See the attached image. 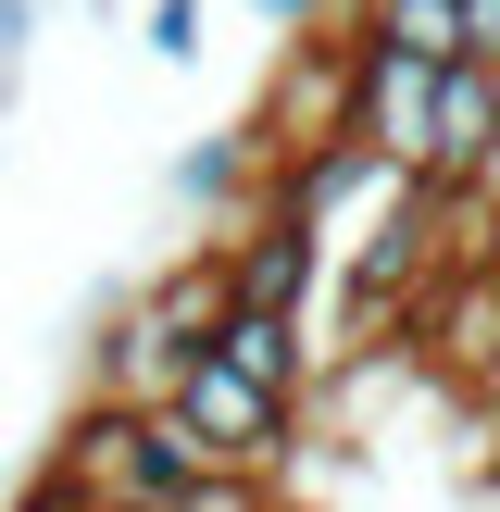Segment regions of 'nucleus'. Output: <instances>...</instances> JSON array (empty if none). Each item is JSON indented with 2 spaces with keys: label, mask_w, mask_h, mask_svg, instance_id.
Listing matches in <instances>:
<instances>
[{
  "label": "nucleus",
  "mask_w": 500,
  "mask_h": 512,
  "mask_svg": "<svg viewBox=\"0 0 500 512\" xmlns=\"http://www.w3.org/2000/svg\"><path fill=\"white\" fill-rule=\"evenodd\" d=\"M13 512H125V500H88V488H63V475H25Z\"/></svg>",
  "instance_id": "11"
},
{
  "label": "nucleus",
  "mask_w": 500,
  "mask_h": 512,
  "mask_svg": "<svg viewBox=\"0 0 500 512\" xmlns=\"http://www.w3.org/2000/svg\"><path fill=\"white\" fill-rule=\"evenodd\" d=\"M225 275H238V313H313L325 300V238L288 213H238L225 225Z\"/></svg>",
  "instance_id": "3"
},
{
  "label": "nucleus",
  "mask_w": 500,
  "mask_h": 512,
  "mask_svg": "<svg viewBox=\"0 0 500 512\" xmlns=\"http://www.w3.org/2000/svg\"><path fill=\"white\" fill-rule=\"evenodd\" d=\"M213 350H225V363H238L263 400H288V413H300V375L325 363V338H313L300 313H225V325H213Z\"/></svg>",
  "instance_id": "7"
},
{
  "label": "nucleus",
  "mask_w": 500,
  "mask_h": 512,
  "mask_svg": "<svg viewBox=\"0 0 500 512\" xmlns=\"http://www.w3.org/2000/svg\"><path fill=\"white\" fill-rule=\"evenodd\" d=\"M413 350H425V363H450L463 388H500V275L450 263L438 288H425V313H413Z\"/></svg>",
  "instance_id": "4"
},
{
  "label": "nucleus",
  "mask_w": 500,
  "mask_h": 512,
  "mask_svg": "<svg viewBox=\"0 0 500 512\" xmlns=\"http://www.w3.org/2000/svg\"><path fill=\"white\" fill-rule=\"evenodd\" d=\"M88 13H100V25H113V13H125V0H88Z\"/></svg>",
  "instance_id": "15"
},
{
  "label": "nucleus",
  "mask_w": 500,
  "mask_h": 512,
  "mask_svg": "<svg viewBox=\"0 0 500 512\" xmlns=\"http://www.w3.org/2000/svg\"><path fill=\"white\" fill-rule=\"evenodd\" d=\"M350 50L450 75V63H463V0H350Z\"/></svg>",
  "instance_id": "6"
},
{
  "label": "nucleus",
  "mask_w": 500,
  "mask_h": 512,
  "mask_svg": "<svg viewBox=\"0 0 500 512\" xmlns=\"http://www.w3.org/2000/svg\"><path fill=\"white\" fill-rule=\"evenodd\" d=\"M163 512H288V488H275V475H188Z\"/></svg>",
  "instance_id": "9"
},
{
  "label": "nucleus",
  "mask_w": 500,
  "mask_h": 512,
  "mask_svg": "<svg viewBox=\"0 0 500 512\" xmlns=\"http://www.w3.org/2000/svg\"><path fill=\"white\" fill-rule=\"evenodd\" d=\"M463 63L500 75V0H463Z\"/></svg>",
  "instance_id": "13"
},
{
  "label": "nucleus",
  "mask_w": 500,
  "mask_h": 512,
  "mask_svg": "<svg viewBox=\"0 0 500 512\" xmlns=\"http://www.w3.org/2000/svg\"><path fill=\"white\" fill-rule=\"evenodd\" d=\"M138 50L150 63H200V0H138Z\"/></svg>",
  "instance_id": "10"
},
{
  "label": "nucleus",
  "mask_w": 500,
  "mask_h": 512,
  "mask_svg": "<svg viewBox=\"0 0 500 512\" xmlns=\"http://www.w3.org/2000/svg\"><path fill=\"white\" fill-rule=\"evenodd\" d=\"M163 413L188 425V450H200V475H288V400H263L225 350H200L188 375L163 388Z\"/></svg>",
  "instance_id": "1"
},
{
  "label": "nucleus",
  "mask_w": 500,
  "mask_h": 512,
  "mask_svg": "<svg viewBox=\"0 0 500 512\" xmlns=\"http://www.w3.org/2000/svg\"><path fill=\"white\" fill-rule=\"evenodd\" d=\"M250 13H263L275 38H313V25H325V0H250Z\"/></svg>",
  "instance_id": "14"
},
{
  "label": "nucleus",
  "mask_w": 500,
  "mask_h": 512,
  "mask_svg": "<svg viewBox=\"0 0 500 512\" xmlns=\"http://www.w3.org/2000/svg\"><path fill=\"white\" fill-rule=\"evenodd\" d=\"M250 188H263V125H250V113L175 150V200H188V213H225V225H238V213H250Z\"/></svg>",
  "instance_id": "8"
},
{
  "label": "nucleus",
  "mask_w": 500,
  "mask_h": 512,
  "mask_svg": "<svg viewBox=\"0 0 500 512\" xmlns=\"http://www.w3.org/2000/svg\"><path fill=\"white\" fill-rule=\"evenodd\" d=\"M25 50H38V0H0V75H25Z\"/></svg>",
  "instance_id": "12"
},
{
  "label": "nucleus",
  "mask_w": 500,
  "mask_h": 512,
  "mask_svg": "<svg viewBox=\"0 0 500 512\" xmlns=\"http://www.w3.org/2000/svg\"><path fill=\"white\" fill-rule=\"evenodd\" d=\"M350 88H363V50H350V25L338 38H288V63H275V88L250 100V125H263V150H313V138H338L350 125Z\"/></svg>",
  "instance_id": "2"
},
{
  "label": "nucleus",
  "mask_w": 500,
  "mask_h": 512,
  "mask_svg": "<svg viewBox=\"0 0 500 512\" xmlns=\"http://www.w3.org/2000/svg\"><path fill=\"white\" fill-rule=\"evenodd\" d=\"M488 150H500V75H488V63H450V75H438V138H425V175H413V188L463 200Z\"/></svg>",
  "instance_id": "5"
}]
</instances>
